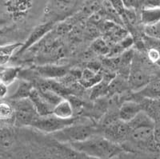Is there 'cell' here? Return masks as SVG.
Here are the masks:
<instances>
[{
	"instance_id": "12",
	"label": "cell",
	"mask_w": 160,
	"mask_h": 159,
	"mask_svg": "<svg viewBox=\"0 0 160 159\" xmlns=\"http://www.w3.org/2000/svg\"><path fill=\"white\" fill-rule=\"evenodd\" d=\"M55 117L60 119L70 120L74 117V107L71 102L68 99L62 98L55 107L52 113Z\"/></svg>"
},
{
	"instance_id": "24",
	"label": "cell",
	"mask_w": 160,
	"mask_h": 159,
	"mask_svg": "<svg viewBox=\"0 0 160 159\" xmlns=\"http://www.w3.org/2000/svg\"><path fill=\"white\" fill-rule=\"evenodd\" d=\"M1 147L3 150H8L11 148L14 144V133L12 130L8 127H4L1 130Z\"/></svg>"
},
{
	"instance_id": "2",
	"label": "cell",
	"mask_w": 160,
	"mask_h": 159,
	"mask_svg": "<svg viewBox=\"0 0 160 159\" xmlns=\"http://www.w3.org/2000/svg\"><path fill=\"white\" fill-rule=\"evenodd\" d=\"M99 134L96 127L88 124H72L62 130L52 134V137L56 141L65 144L79 142L85 141L89 137Z\"/></svg>"
},
{
	"instance_id": "18",
	"label": "cell",
	"mask_w": 160,
	"mask_h": 159,
	"mask_svg": "<svg viewBox=\"0 0 160 159\" xmlns=\"http://www.w3.org/2000/svg\"><path fill=\"white\" fill-rule=\"evenodd\" d=\"M132 37L130 36V35H128L122 41H120L118 43H115L111 46L108 57H110V58H115L118 55L122 54L126 51H129V48L132 46Z\"/></svg>"
},
{
	"instance_id": "16",
	"label": "cell",
	"mask_w": 160,
	"mask_h": 159,
	"mask_svg": "<svg viewBox=\"0 0 160 159\" xmlns=\"http://www.w3.org/2000/svg\"><path fill=\"white\" fill-rule=\"evenodd\" d=\"M23 43L21 42H14V43H9L6 44V45H2L0 48V58H1V66L3 67L5 64H7L11 59V57L14 55L15 52L18 50L22 48Z\"/></svg>"
},
{
	"instance_id": "5",
	"label": "cell",
	"mask_w": 160,
	"mask_h": 159,
	"mask_svg": "<svg viewBox=\"0 0 160 159\" xmlns=\"http://www.w3.org/2000/svg\"><path fill=\"white\" fill-rule=\"evenodd\" d=\"M131 128L128 123L121 121L119 118L107 120L104 124L102 135L111 142L120 145L129 139Z\"/></svg>"
},
{
	"instance_id": "15",
	"label": "cell",
	"mask_w": 160,
	"mask_h": 159,
	"mask_svg": "<svg viewBox=\"0 0 160 159\" xmlns=\"http://www.w3.org/2000/svg\"><path fill=\"white\" fill-rule=\"evenodd\" d=\"M141 21L147 27L154 26L160 22V7H144L141 12Z\"/></svg>"
},
{
	"instance_id": "11",
	"label": "cell",
	"mask_w": 160,
	"mask_h": 159,
	"mask_svg": "<svg viewBox=\"0 0 160 159\" xmlns=\"http://www.w3.org/2000/svg\"><path fill=\"white\" fill-rule=\"evenodd\" d=\"M104 30H105L106 36L109 40L108 42H111L113 45L122 41L128 35L125 30L113 22H107L104 26Z\"/></svg>"
},
{
	"instance_id": "23",
	"label": "cell",
	"mask_w": 160,
	"mask_h": 159,
	"mask_svg": "<svg viewBox=\"0 0 160 159\" xmlns=\"http://www.w3.org/2000/svg\"><path fill=\"white\" fill-rule=\"evenodd\" d=\"M91 48L96 54H100V55H108V56L110 50H111V46L108 44L107 40L102 38H98L91 43Z\"/></svg>"
},
{
	"instance_id": "3",
	"label": "cell",
	"mask_w": 160,
	"mask_h": 159,
	"mask_svg": "<svg viewBox=\"0 0 160 159\" xmlns=\"http://www.w3.org/2000/svg\"><path fill=\"white\" fill-rule=\"evenodd\" d=\"M145 60L135 54L128 75V84L133 91H140L151 81Z\"/></svg>"
},
{
	"instance_id": "9",
	"label": "cell",
	"mask_w": 160,
	"mask_h": 159,
	"mask_svg": "<svg viewBox=\"0 0 160 159\" xmlns=\"http://www.w3.org/2000/svg\"><path fill=\"white\" fill-rule=\"evenodd\" d=\"M30 99L35 106L39 116H47L52 114L55 106L44 98L38 90L34 89L30 95Z\"/></svg>"
},
{
	"instance_id": "27",
	"label": "cell",
	"mask_w": 160,
	"mask_h": 159,
	"mask_svg": "<svg viewBox=\"0 0 160 159\" xmlns=\"http://www.w3.org/2000/svg\"><path fill=\"white\" fill-rule=\"evenodd\" d=\"M154 137V141L159 149L160 152V127H155V130H154V137Z\"/></svg>"
},
{
	"instance_id": "6",
	"label": "cell",
	"mask_w": 160,
	"mask_h": 159,
	"mask_svg": "<svg viewBox=\"0 0 160 159\" xmlns=\"http://www.w3.org/2000/svg\"><path fill=\"white\" fill-rule=\"evenodd\" d=\"M74 123L75 118L70 120L60 119L52 114L47 116H39L38 119L34 122L32 127L42 132L52 134Z\"/></svg>"
},
{
	"instance_id": "4",
	"label": "cell",
	"mask_w": 160,
	"mask_h": 159,
	"mask_svg": "<svg viewBox=\"0 0 160 159\" xmlns=\"http://www.w3.org/2000/svg\"><path fill=\"white\" fill-rule=\"evenodd\" d=\"M11 105L15 110L14 123L18 127H32L39 117L30 98L15 100Z\"/></svg>"
},
{
	"instance_id": "10",
	"label": "cell",
	"mask_w": 160,
	"mask_h": 159,
	"mask_svg": "<svg viewBox=\"0 0 160 159\" xmlns=\"http://www.w3.org/2000/svg\"><path fill=\"white\" fill-rule=\"evenodd\" d=\"M143 47L148 61L154 65L160 66V40L146 36L143 38Z\"/></svg>"
},
{
	"instance_id": "20",
	"label": "cell",
	"mask_w": 160,
	"mask_h": 159,
	"mask_svg": "<svg viewBox=\"0 0 160 159\" xmlns=\"http://www.w3.org/2000/svg\"><path fill=\"white\" fill-rule=\"evenodd\" d=\"M111 82V80H110L109 77H107V78H102V81L98 82L94 87H92L91 94V99H97L101 96L107 94L108 91H109Z\"/></svg>"
},
{
	"instance_id": "26",
	"label": "cell",
	"mask_w": 160,
	"mask_h": 159,
	"mask_svg": "<svg viewBox=\"0 0 160 159\" xmlns=\"http://www.w3.org/2000/svg\"><path fill=\"white\" fill-rule=\"evenodd\" d=\"M146 32H147V35L152 38H157V39L160 40V24H156L154 26H150V27H147L146 29Z\"/></svg>"
},
{
	"instance_id": "1",
	"label": "cell",
	"mask_w": 160,
	"mask_h": 159,
	"mask_svg": "<svg viewBox=\"0 0 160 159\" xmlns=\"http://www.w3.org/2000/svg\"><path fill=\"white\" fill-rule=\"evenodd\" d=\"M73 150L84 155L96 159H111L123 152L120 145L106 138L102 134H96L85 141L68 144Z\"/></svg>"
},
{
	"instance_id": "21",
	"label": "cell",
	"mask_w": 160,
	"mask_h": 159,
	"mask_svg": "<svg viewBox=\"0 0 160 159\" xmlns=\"http://www.w3.org/2000/svg\"><path fill=\"white\" fill-rule=\"evenodd\" d=\"M38 71L40 74L47 78L61 77L66 74V68L56 66H44L38 67Z\"/></svg>"
},
{
	"instance_id": "17",
	"label": "cell",
	"mask_w": 160,
	"mask_h": 159,
	"mask_svg": "<svg viewBox=\"0 0 160 159\" xmlns=\"http://www.w3.org/2000/svg\"><path fill=\"white\" fill-rule=\"evenodd\" d=\"M20 69L16 67H2L0 73L1 82L10 87L19 75Z\"/></svg>"
},
{
	"instance_id": "7",
	"label": "cell",
	"mask_w": 160,
	"mask_h": 159,
	"mask_svg": "<svg viewBox=\"0 0 160 159\" xmlns=\"http://www.w3.org/2000/svg\"><path fill=\"white\" fill-rule=\"evenodd\" d=\"M141 112H142V107L141 104L134 101H127L120 107L118 117L121 121L129 123Z\"/></svg>"
},
{
	"instance_id": "28",
	"label": "cell",
	"mask_w": 160,
	"mask_h": 159,
	"mask_svg": "<svg viewBox=\"0 0 160 159\" xmlns=\"http://www.w3.org/2000/svg\"><path fill=\"white\" fill-rule=\"evenodd\" d=\"M1 87H0V95H1V98L3 99L5 97H7L8 94V87L3 83H0Z\"/></svg>"
},
{
	"instance_id": "14",
	"label": "cell",
	"mask_w": 160,
	"mask_h": 159,
	"mask_svg": "<svg viewBox=\"0 0 160 159\" xmlns=\"http://www.w3.org/2000/svg\"><path fill=\"white\" fill-rule=\"evenodd\" d=\"M103 78V76L98 71H95L90 68L85 69L82 72L79 82L81 85L87 88L94 87L100 82Z\"/></svg>"
},
{
	"instance_id": "19",
	"label": "cell",
	"mask_w": 160,
	"mask_h": 159,
	"mask_svg": "<svg viewBox=\"0 0 160 159\" xmlns=\"http://www.w3.org/2000/svg\"><path fill=\"white\" fill-rule=\"evenodd\" d=\"M31 2L28 1H11L7 3L8 11L16 15L27 13L31 7Z\"/></svg>"
},
{
	"instance_id": "13",
	"label": "cell",
	"mask_w": 160,
	"mask_h": 159,
	"mask_svg": "<svg viewBox=\"0 0 160 159\" xmlns=\"http://www.w3.org/2000/svg\"><path fill=\"white\" fill-rule=\"evenodd\" d=\"M138 94L148 99H160V77L152 78L142 90L138 91Z\"/></svg>"
},
{
	"instance_id": "25",
	"label": "cell",
	"mask_w": 160,
	"mask_h": 159,
	"mask_svg": "<svg viewBox=\"0 0 160 159\" xmlns=\"http://www.w3.org/2000/svg\"><path fill=\"white\" fill-rule=\"evenodd\" d=\"M15 110L12 105L7 102H2L0 105V118L2 121L14 122Z\"/></svg>"
},
{
	"instance_id": "8",
	"label": "cell",
	"mask_w": 160,
	"mask_h": 159,
	"mask_svg": "<svg viewBox=\"0 0 160 159\" xmlns=\"http://www.w3.org/2000/svg\"><path fill=\"white\" fill-rule=\"evenodd\" d=\"M53 27H54V22L50 21V22H47L46 23L40 24L38 27H35V29L32 31V32L31 33V34L29 35L26 42L23 44L22 47L20 49L18 52H23L24 51L30 48L31 46H33L34 44L36 43L37 42H38L42 37L45 36L46 34L49 33L52 30Z\"/></svg>"
},
{
	"instance_id": "22",
	"label": "cell",
	"mask_w": 160,
	"mask_h": 159,
	"mask_svg": "<svg viewBox=\"0 0 160 159\" xmlns=\"http://www.w3.org/2000/svg\"><path fill=\"white\" fill-rule=\"evenodd\" d=\"M34 90L32 86L28 82H22L20 83L15 94L11 96V98L15 100L24 99V98H29L31 92Z\"/></svg>"
}]
</instances>
